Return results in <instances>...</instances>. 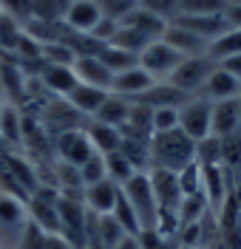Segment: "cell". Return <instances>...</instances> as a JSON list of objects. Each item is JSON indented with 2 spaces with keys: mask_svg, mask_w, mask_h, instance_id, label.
<instances>
[{
  "mask_svg": "<svg viewBox=\"0 0 241 249\" xmlns=\"http://www.w3.org/2000/svg\"><path fill=\"white\" fill-rule=\"evenodd\" d=\"M210 215V207L204 193L199 196H185L179 204V227H190V224H202Z\"/></svg>",
  "mask_w": 241,
  "mask_h": 249,
  "instance_id": "24",
  "label": "cell"
},
{
  "mask_svg": "<svg viewBox=\"0 0 241 249\" xmlns=\"http://www.w3.org/2000/svg\"><path fill=\"white\" fill-rule=\"evenodd\" d=\"M17 249H46V232L29 221L23 227V232L17 235Z\"/></svg>",
  "mask_w": 241,
  "mask_h": 249,
  "instance_id": "37",
  "label": "cell"
},
{
  "mask_svg": "<svg viewBox=\"0 0 241 249\" xmlns=\"http://www.w3.org/2000/svg\"><path fill=\"white\" fill-rule=\"evenodd\" d=\"M71 3H85V0H71Z\"/></svg>",
  "mask_w": 241,
  "mask_h": 249,
  "instance_id": "47",
  "label": "cell"
},
{
  "mask_svg": "<svg viewBox=\"0 0 241 249\" xmlns=\"http://www.w3.org/2000/svg\"><path fill=\"white\" fill-rule=\"evenodd\" d=\"M239 113H241V96H239Z\"/></svg>",
  "mask_w": 241,
  "mask_h": 249,
  "instance_id": "46",
  "label": "cell"
},
{
  "mask_svg": "<svg viewBox=\"0 0 241 249\" xmlns=\"http://www.w3.org/2000/svg\"><path fill=\"white\" fill-rule=\"evenodd\" d=\"M119 26H128V29H136L139 34H145V37H150V40H162V34H165V29H167V23L165 20H159L156 15H150V12H145V9H133Z\"/></svg>",
  "mask_w": 241,
  "mask_h": 249,
  "instance_id": "22",
  "label": "cell"
},
{
  "mask_svg": "<svg viewBox=\"0 0 241 249\" xmlns=\"http://www.w3.org/2000/svg\"><path fill=\"white\" fill-rule=\"evenodd\" d=\"M187 99H190L187 93L179 91L170 79H165V82H153V88L145 93L142 99H136V102L148 105L150 110H159V108H176L179 110L185 102H187Z\"/></svg>",
  "mask_w": 241,
  "mask_h": 249,
  "instance_id": "16",
  "label": "cell"
},
{
  "mask_svg": "<svg viewBox=\"0 0 241 249\" xmlns=\"http://www.w3.org/2000/svg\"><path fill=\"white\" fill-rule=\"evenodd\" d=\"M179 184H182V193H185V196H199V193H204V173H202V164L193 161L190 167H185V170L179 173Z\"/></svg>",
  "mask_w": 241,
  "mask_h": 249,
  "instance_id": "32",
  "label": "cell"
},
{
  "mask_svg": "<svg viewBox=\"0 0 241 249\" xmlns=\"http://www.w3.org/2000/svg\"><path fill=\"white\" fill-rule=\"evenodd\" d=\"M96 3H99L102 17H111L116 23H122L133 9H139V0H96Z\"/></svg>",
  "mask_w": 241,
  "mask_h": 249,
  "instance_id": "35",
  "label": "cell"
},
{
  "mask_svg": "<svg viewBox=\"0 0 241 249\" xmlns=\"http://www.w3.org/2000/svg\"><path fill=\"white\" fill-rule=\"evenodd\" d=\"M23 37V23H17L15 17L3 15L0 17V54L15 57V48Z\"/></svg>",
  "mask_w": 241,
  "mask_h": 249,
  "instance_id": "27",
  "label": "cell"
},
{
  "mask_svg": "<svg viewBox=\"0 0 241 249\" xmlns=\"http://www.w3.org/2000/svg\"><path fill=\"white\" fill-rule=\"evenodd\" d=\"M193 161H196V142L185 136L179 127L150 136V170L182 173Z\"/></svg>",
  "mask_w": 241,
  "mask_h": 249,
  "instance_id": "1",
  "label": "cell"
},
{
  "mask_svg": "<svg viewBox=\"0 0 241 249\" xmlns=\"http://www.w3.org/2000/svg\"><path fill=\"white\" fill-rule=\"evenodd\" d=\"M162 40L173 48L182 60L204 57V54L210 51V43L204 40V37H199V34H193V31L182 29V26H173V23H167V29H165V34H162Z\"/></svg>",
  "mask_w": 241,
  "mask_h": 249,
  "instance_id": "7",
  "label": "cell"
},
{
  "mask_svg": "<svg viewBox=\"0 0 241 249\" xmlns=\"http://www.w3.org/2000/svg\"><path fill=\"white\" fill-rule=\"evenodd\" d=\"M116 31H119V23H116V20H111V17H102V20L96 23V29L91 31V37L108 46L113 37H116Z\"/></svg>",
  "mask_w": 241,
  "mask_h": 249,
  "instance_id": "40",
  "label": "cell"
},
{
  "mask_svg": "<svg viewBox=\"0 0 241 249\" xmlns=\"http://www.w3.org/2000/svg\"><path fill=\"white\" fill-rule=\"evenodd\" d=\"M227 3H239V6H241V0H227Z\"/></svg>",
  "mask_w": 241,
  "mask_h": 249,
  "instance_id": "45",
  "label": "cell"
},
{
  "mask_svg": "<svg viewBox=\"0 0 241 249\" xmlns=\"http://www.w3.org/2000/svg\"><path fill=\"white\" fill-rule=\"evenodd\" d=\"M3 105H6V99H3V96H0V110H3Z\"/></svg>",
  "mask_w": 241,
  "mask_h": 249,
  "instance_id": "44",
  "label": "cell"
},
{
  "mask_svg": "<svg viewBox=\"0 0 241 249\" xmlns=\"http://www.w3.org/2000/svg\"><path fill=\"white\" fill-rule=\"evenodd\" d=\"M40 85L43 91L57 96V99H68V93L74 91L80 82L74 77V68L71 65H46L43 74H40Z\"/></svg>",
  "mask_w": 241,
  "mask_h": 249,
  "instance_id": "13",
  "label": "cell"
},
{
  "mask_svg": "<svg viewBox=\"0 0 241 249\" xmlns=\"http://www.w3.org/2000/svg\"><path fill=\"white\" fill-rule=\"evenodd\" d=\"M210 60L219 62L227 60V57H239L241 54V29H236V26H230V29L224 31V34H219L213 43H210Z\"/></svg>",
  "mask_w": 241,
  "mask_h": 249,
  "instance_id": "23",
  "label": "cell"
},
{
  "mask_svg": "<svg viewBox=\"0 0 241 249\" xmlns=\"http://www.w3.org/2000/svg\"><path fill=\"white\" fill-rule=\"evenodd\" d=\"M179 65H182V57H179V54H176L170 46H167L165 40L150 43V46H148L142 54H139V68H142V71H145L150 79H156V82L170 79Z\"/></svg>",
  "mask_w": 241,
  "mask_h": 249,
  "instance_id": "5",
  "label": "cell"
},
{
  "mask_svg": "<svg viewBox=\"0 0 241 249\" xmlns=\"http://www.w3.org/2000/svg\"><path fill=\"white\" fill-rule=\"evenodd\" d=\"M99 57V62L111 71L113 77L116 74H122V71H128V68H133V65H139V60L133 57V54H128V51H122V48H116V46H102V51L96 54Z\"/></svg>",
  "mask_w": 241,
  "mask_h": 249,
  "instance_id": "25",
  "label": "cell"
},
{
  "mask_svg": "<svg viewBox=\"0 0 241 249\" xmlns=\"http://www.w3.org/2000/svg\"><path fill=\"white\" fill-rule=\"evenodd\" d=\"M99 20H102L99 3H96V0H85V3H71V6H68L65 26L74 31V34H91Z\"/></svg>",
  "mask_w": 241,
  "mask_h": 249,
  "instance_id": "17",
  "label": "cell"
},
{
  "mask_svg": "<svg viewBox=\"0 0 241 249\" xmlns=\"http://www.w3.org/2000/svg\"><path fill=\"white\" fill-rule=\"evenodd\" d=\"M85 133H88L91 147L99 156L116 153L122 147V130H116V127H108V124H99V122H88L85 124Z\"/></svg>",
  "mask_w": 241,
  "mask_h": 249,
  "instance_id": "18",
  "label": "cell"
},
{
  "mask_svg": "<svg viewBox=\"0 0 241 249\" xmlns=\"http://www.w3.org/2000/svg\"><path fill=\"white\" fill-rule=\"evenodd\" d=\"M196 249H207V247H196Z\"/></svg>",
  "mask_w": 241,
  "mask_h": 249,
  "instance_id": "48",
  "label": "cell"
},
{
  "mask_svg": "<svg viewBox=\"0 0 241 249\" xmlns=\"http://www.w3.org/2000/svg\"><path fill=\"white\" fill-rule=\"evenodd\" d=\"M116 249H142V241H139V235H125L116 244Z\"/></svg>",
  "mask_w": 241,
  "mask_h": 249,
  "instance_id": "43",
  "label": "cell"
},
{
  "mask_svg": "<svg viewBox=\"0 0 241 249\" xmlns=\"http://www.w3.org/2000/svg\"><path fill=\"white\" fill-rule=\"evenodd\" d=\"M227 0H179V15H224Z\"/></svg>",
  "mask_w": 241,
  "mask_h": 249,
  "instance_id": "30",
  "label": "cell"
},
{
  "mask_svg": "<svg viewBox=\"0 0 241 249\" xmlns=\"http://www.w3.org/2000/svg\"><path fill=\"white\" fill-rule=\"evenodd\" d=\"M139 9L156 15L159 20H165V23H170V20L179 15V0H139Z\"/></svg>",
  "mask_w": 241,
  "mask_h": 249,
  "instance_id": "36",
  "label": "cell"
},
{
  "mask_svg": "<svg viewBox=\"0 0 241 249\" xmlns=\"http://www.w3.org/2000/svg\"><path fill=\"white\" fill-rule=\"evenodd\" d=\"M77 54L68 43H46L43 46V62L46 65H74Z\"/></svg>",
  "mask_w": 241,
  "mask_h": 249,
  "instance_id": "34",
  "label": "cell"
},
{
  "mask_svg": "<svg viewBox=\"0 0 241 249\" xmlns=\"http://www.w3.org/2000/svg\"><path fill=\"white\" fill-rule=\"evenodd\" d=\"M210 119H213V102L204 96H190L179 108V130L190 136L196 144L210 136Z\"/></svg>",
  "mask_w": 241,
  "mask_h": 249,
  "instance_id": "4",
  "label": "cell"
},
{
  "mask_svg": "<svg viewBox=\"0 0 241 249\" xmlns=\"http://www.w3.org/2000/svg\"><path fill=\"white\" fill-rule=\"evenodd\" d=\"M119 184L111 181V178H105V181H99V184H91L82 190V201H85V210L91 213V215H111L116 201H119Z\"/></svg>",
  "mask_w": 241,
  "mask_h": 249,
  "instance_id": "8",
  "label": "cell"
},
{
  "mask_svg": "<svg viewBox=\"0 0 241 249\" xmlns=\"http://www.w3.org/2000/svg\"><path fill=\"white\" fill-rule=\"evenodd\" d=\"M68 6H71V0H34L32 20H40V23H65Z\"/></svg>",
  "mask_w": 241,
  "mask_h": 249,
  "instance_id": "26",
  "label": "cell"
},
{
  "mask_svg": "<svg viewBox=\"0 0 241 249\" xmlns=\"http://www.w3.org/2000/svg\"><path fill=\"white\" fill-rule=\"evenodd\" d=\"M26 224H29V204L15 198V196L0 193V227L15 230V232L20 235Z\"/></svg>",
  "mask_w": 241,
  "mask_h": 249,
  "instance_id": "19",
  "label": "cell"
},
{
  "mask_svg": "<svg viewBox=\"0 0 241 249\" xmlns=\"http://www.w3.org/2000/svg\"><path fill=\"white\" fill-rule=\"evenodd\" d=\"M130 99L125 96H116V93H108L105 96V102L96 108V113L88 119V122H99V124H108V127H116V130H122L125 124H128V116H130Z\"/></svg>",
  "mask_w": 241,
  "mask_h": 249,
  "instance_id": "15",
  "label": "cell"
},
{
  "mask_svg": "<svg viewBox=\"0 0 241 249\" xmlns=\"http://www.w3.org/2000/svg\"><path fill=\"white\" fill-rule=\"evenodd\" d=\"M71 68H74V77H77L80 85L99 88V91H111L113 74L99 62V57H77Z\"/></svg>",
  "mask_w": 241,
  "mask_h": 249,
  "instance_id": "11",
  "label": "cell"
},
{
  "mask_svg": "<svg viewBox=\"0 0 241 249\" xmlns=\"http://www.w3.org/2000/svg\"><path fill=\"white\" fill-rule=\"evenodd\" d=\"M219 68H224L227 74H233L236 79H241V54L239 57H227V60H222Z\"/></svg>",
  "mask_w": 241,
  "mask_h": 249,
  "instance_id": "42",
  "label": "cell"
},
{
  "mask_svg": "<svg viewBox=\"0 0 241 249\" xmlns=\"http://www.w3.org/2000/svg\"><path fill=\"white\" fill-rule=\"evenodd\" d=\"M0 9H3V15L15 17L17 23H29L32 20L34 0H0Z\"/></svg>",
  "mask_w": 241,
  "mask_h": 249,
  "instance_id": "38",
  "label": "cell"
},
{
  "mask_svg": "<svg viewBox=\"0 0 241 249\" xmlns=\"http://www.w3.org/2000/svg\"><path fill=\"white\" fill-rule=\"evenodd\" d=\"M170 23L193 31V34H199V37H204L207 43H213L219 34H224V31L230 29V23L224 20V15H176Z\"/></svg>",
  "mask_w": 241,
  "mask_h": 249,
  "instance_id": "9",
  "label": "cell"
},
{
  "mask_svg": "<svg viewBox=\"0 0 241 249\" xmlns=\"http://www.w3.org/2000/svg\"><path fill=\"white\" fill-rule=\"evenodd\" d=\"M179 127V110L176 108H159L153 110V133H167Z\"/></svg>",
  "mask_w": 241,
  "mask_h": 249,
  "instance_id": "39",
  "label": "cell"
},
{
  "mask_svg": "<svg viewBox=\"0 0 241 249\" xmlns=\"http://www.w3.org/2000/svg\"><path fill=\"white\" fill-rule=\"evenodd\" d=\"M199 96H204V99H210V102L239 99V96H241V79H236L233 74H227L224 68H219V65H216Z\"/></svg>",
  "mask_w": 241,
  "mask_h": 249,
  "instance_id": "12",
  "label": "cell"
},
{
  "mask_svg": "<svg viewBox=\"0 0 241 249\" xmlns=\"http://www.w3.org/2000/svg\"><path fill=\"white\" fill-rule=\"evenodd\" d=\"M122 196L130 201V207L136 210L142 230H156L159 224V204L153 196V184H150V173H136L122 184Z\"/></svg>",
  "mask_w": 241,
  "mask_h": 249,
  "instance_id": "2",
  "label": "cell"
},
{
  "mask_svg": "<svg viewBox=\"0 0 241 249\" xmlns=\"http://www.w3.org/2000/svg\"><path fill=\"white\" fill-rule=\"evenodd\" d=\"M213 68H216V62L210 60V54L190 57V60H182V65L173 71L170 82L176 85L179 91H185L187 96H199L202 88H204V82H207V77L213 74Z\"/></svg>",
  "mask_w": 241,
  "mask_h": 249,
  "instance_id": "6",
  "label": "cell"
},
{
  "mask_svg": "<svg viewBox=\"0 0 241 249\" xmlns=\"http://www.w3.org/2000/svg\"><path fill=\"white\" fill-rule=\"evenodd\" d=\"M153 82H156V79H150L139 65H133V68H128V71H122V74L113 77L111 93L125 96V99H130V102H136V99H142L145 93L153 88Z\"/></svg>",
  "mask_w": 241,
  "mask_h": 249,
  "instance_id": "10",
  "label": "cell"
},
{
  "mask_svg": "<svg viewBox=\"0 0 241 249\" xmlns=\"http://www.w3.org/2000/svg\"><path fill=\"white\" fill-rule=\"evenodd\" d=\"M219 142H222V164L227 170H241V130Z\"/></svg>",
  "mask_w": 241,
  "mask_h": 249,
  "instance_id": "33",
  "label": "cell"
},
{
  "mask_svg": "<svg viewBox=\"0 0 241 249\" xmlns=\"http://www.w3.org/2000/svg\"><path fill=\"white\" fill-rule=\"evenodd\" d=\"M105 173H108V178H111V181H116V184L122 187V184L130 178V176H136L139 170H136L128 159L116 150V153H108V156H105Z\"/></svg>",
  "mask_w": 241,
  "mask_h": 249,
  "instance_id": "28",
  "label": "cell"
},
{
  "mask_svg": "<svg viewBox=\"0 0 241 249\" xmlns=\"http://www.w3.org/2000/svg\"><path fill=\"white\" fill-rule=\"evenodd\" d=\"M241 130V113H239V99H227V102H213V119H210V136L224 139L230 133Z\"/></svg>",
  "mask_w": 241,
  "mask_h": 249,
  "instance_id": "14",
  "label": "cell"
},
{
  "mask_svg": "<svg viewBox=\"0 0 241 249\" xmlns=\"http://www.w3.org/2000/svg\"><path fill=\"white\" fill-rule=\"evenodd\" d=\"M0 142L3 144H23V110L17 105H3L0 110Z\"/></svg>",
  "mask_w": 241,
  "mask_h": 249,
  "instance_id": "21",
  "label": "cell"
},
{
  "mask_svg": "<svg viewBox=\"0 0 241 249\" xmlns=\"http://www.w3.org/2000/svg\"><path fill=\"white\" fill-rule=\"evenodd\" d=\"M54 153H57V161L80 170L96 150L91 147L88 133H85V124H82V127H68V130L54 136Z\"/></svg>",
  "mask_w": 241,
  "mask_h": 249,
  "instance_id": "3",
  "label": "cell"
},
{
  "mask_svg": "<svg viewBox=\"0 0 241 249\" xmlns=\"http://www.w3.org/2000/svg\"><path fill=\"white\" fill-rule=\"evenodd\" d=\"M108 178V173H105V156L94 153L85 164L80 167V181H82V190L91 184H99V181H105Z\"/></svg>",
  "mask_w": 241,
  "mask_h": 249,
  "instance_id": "31",
  "label": "cell"
},
{
  "mask_svg": "<svg viewBox=\"0 0 241 249\" xmlns=\"http://www.w3.org/2000/svg\"><path fill=\"white\" fill-rule=\"evenodd\" d=\"M122 190V187H119ZM116 221H119V227L125 230L128 235H139L142 232V224H139V215H136V210L130 207V201L119 193V201H116V207H113V213H111Z\"/></svg>",
  "mask_w": 241,
  "mask_h": 249,
  "instance_id": "29",
  "label": "cell"
},
{
  "mask_svg": "<svg viewBox=\"0 0 241 249\" xmlns=\"http://www.w3.org/2000/svg\"><path fill=\"white\" fill-rule=\"evenodd\" d=\"M46 249H77V247L60 232H46Z\"/></svg>",
  "mask_w": 241,
  "mask_h": 249,
  "instance_id": "41",
  "label": "cell"
},
{
  "mask_svg": "<svg viewBox=\"0 0 241 249\" xmlns=\"http://www.w3.org/2000/svg\"><path fill=\"white\" fill-rule=\"evenodd\" d=\"M108 93H111V91H99V88L77 85L74 91L68 93V99H65V102H68L71 108L77 110L82 119H91V116L96 113V108H99V105L105 102V96H108Z\"/></svg>",
  "mask_w": 241,
  "mask_h": 249,
  "instance_id": "20",
  "label": "cell"
}]
</instances>
